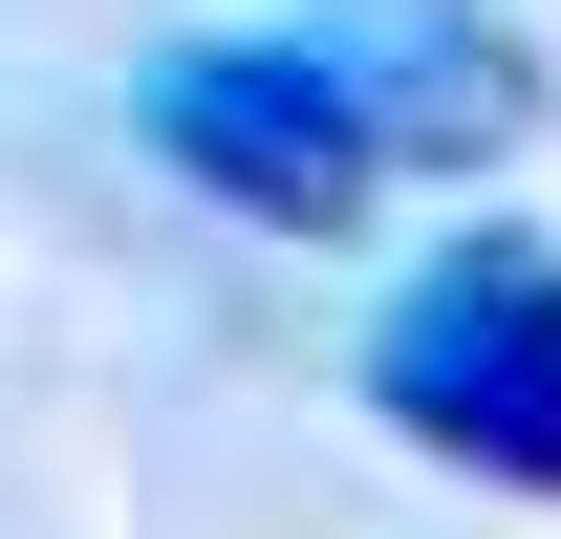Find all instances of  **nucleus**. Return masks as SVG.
Segmentation results:
<instances>
[{
  "label": "nucleus",
  "mask_w": 561,
  "mask_h": 539,
  "mask_svg": "<svg viewBox=\"0 0 561 539\" xmlns=\"http://www.w3.org/2000/svg\"><path fill=\"white\" fill-rule=\"evenodd\" d=\"M302 44L367 87L389 151H454V173H476V151L540 130V44H518L496 0H302Z\"/></svg>",
  "instance_id": "3"
},
{
  "label": "nucleus",
  "mask_w": 561,
  "mask_h": 539,
  "mask_svg": "<svg viewBox=\"0 0 561 539\" xmlns=\"http://www.w3.org/2000/svg\"><path fill=\"white\" fill-rule=\"evenodd\" d=\"M367 410L411 454L496 474V496H561V260L540 238H454V260L367 324Z\"/></svg>",
  "instance_id": "1"
},
{
  "label": "nucleus",
  "mask_w": 561,
  "mask_h": 539,
  "mask_svg": "<svg viewBox=\"0 0 561 539\" xmlns=\"http://www.w3.org/2000/svg\"><path fill=\"white\" fill-rule=\"evenodd\" d=\"M130 130L195 173L216 216H260V238H346L367 173H389V130H367V87L280 22V44H173V66L130 87Z\"/></svg>",
  "instance_id": "2"
}]
</instances>
